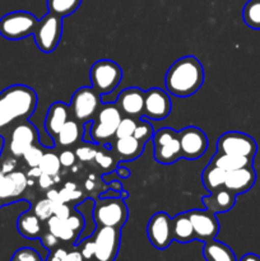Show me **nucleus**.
<instances>
[{"label": "nucleus", "instance_id": "1", "mask_svg": "<svg viewBox=\"0 0 260 261\" xmlns=\"http://www.w3.org/2000/svg\"><path fill=\"white\" fill-rule=\"evenodd\" d=\"M36 106L37 94L24 84H14L0 92V135L18 122L30 119Z\"/></svg>", "mask_w": 260, "mask_h": 261}, {"label": "nucleus", "instance_id": "2", "mask_svg": "<svg viewBox=\"0 0 260 261\" xmlns=\"http://www.w3.org/2000/svg\"><path fill=\"white\" fill-rule=\"evenodd\" d=\"M204 82V69L195 56H184L168 68L165 87L176 97H189L199 91Z\"/></svg>", "mask_w": 260, "mask_h": 261}, {"label": "nucleus", "instance_id": "3", "mask_svg": "<svg viewBox=\"0 0 260 261\" xmlns=\"http://www.w3.org/2000/svg\"><path fill=\"white\" fill-rule=\"evenodd\" d=\"M127 206L121 198H99L94 201L93 219L97 227H114L121 229L126 223Z\"/></svg>", "mask_w": 260, "mask_h": 261}, {"label": "nucleus", "instance_id": "4", "mask_svg": "<svg viewBox=\"0 0 260 261\" xmlns=\"http://www.w3.org/2000/svg\"><path fill=\"white\" fill-rule=\"evenodd\" d=\"M121 119L122 115L117 105H106L99 107L92 121V142L102 145L111 142L116 135V129Z\"/></svg>", "mask_w": 260, "mask_h": 261}, {"label": "nucleus", "instance_id": "5", "mask_svg": "<svg viewBox=\"0 0 260 261\" xmlns=\"http://www.w3.org/2000/svg\"><path fill=\"white\" fill-rule=\"evenodd\" d=\"M38 19L30 12L18 10L5 14L0 19V35L9 41H19L33 35Z\"/></svg>", "mask_w": 260, "mask_h": 261}, {"label": "nucleus", "instance_id": "6", "mask_svg": "<svg viewBox=\"0 0 260 261\" xmlns=\"http://www.w3.org/2000/svg\"><path fill=\"white\" fill-rule=\"evenodd\" d=\"M61 35H63V18L47 13L43 15L36 27L35 42L38 50L45 54H50L58 47L60 42Z\"/></svg>", "mask_w": 260, "mask_h": 261}, {"label": "nucleus", "instance_id": "7", "mask_svg": "<svg viewBox=\"0 0 260 261\" xmlns=\"http://www.w3.org/2000/svg\"><path fill=\"white\" fill-rule=\"evenodd\" d=\"M92 87L99 96L110 93L120 84L122 70L119 64L112 60H98L92 65L91 73Z\"/></svg>", "mask_w": 260, "mask_h": 261}, {"label": "nucleus", "instance_id": "8", "mask_svg": "<svg viewBox=\"0 0 260 261\" xmlns=\"http://www.w3.org/2000/svg\"><path fill=\"white\" fill-rule=\"evenodd\" d=\"M154 158L161 165H172L181 157L178 133L171 127H162L153 134Z\"/></svg>", "mask_w": 260, "mask_h": 261}, {"label": "nucleus", "instance_id": "9", "mask_svg": "<svg viewBox=\"0 0 260 261\" xmlns=\"http://www.w3.org/2000/svg\"><path fill=\"white\" fill-rule=\"evenodd\" d=\"M94 254L92 261H115L120 249L121 232L114 227H97L92 234Z\"/></svg>", "mask_w": 260, "mask_h": 261}, {"label": "nucleus", "instance_id": "10", "mask_svg": "<svg viewBox=\"0 0 260 261\" xmlns=\"http://www.w3.org/2000/svg\"><path fill=\"white\" fill-rule=\"evenodd\" d=\"M217 152L254 160L257 152V144L250 135L240 132H228L217 140Z\"/></svg>", "mask_w": 260, "mask_h": 261}, {"label": "nucleus", "instance_id": "11", "mask_svg": "<svg viewBox=\"0 0 260 261\" xmlns=\"http://www.w3.org/2000/svg\"><path fill=\"white\" fill-rule=\"evenodd\" d=\"M99 94L93 87H82L74 92L70 101V110L74 120L79 122L91 121L99 109Z\"/></svg>", "mask_w": 260, "mask_h": 261}, {"label": "nucleus", "instance_id": "12", "mask_svg": "<svg viewBox=\"0 0 260 261\" xmlns=\"http://www.w3.org/2000/svg\"><path fill=\"white\" fill-rule=\"evenodd\" d=\"M38 138L40 135L32 122H30L28 120L18 122L10 130L9 140L7 142L10 154L15 158L22 157L28 148L36 144Z\"/></svg>", "mask_w": 260, "mask_h": 261}, {"label": "nucleus", "instance_id": "13", "mask_svg": "<svg viewBox=\"0 0 260 261\" xmlns=\"http://www.w3.org/2000/svg\"><path fill=\"white\" fill-rule=\"evenodd\" d=\"M171 218L165 212L155 213L147 224V236L150 244L157 250L167 249L173 241Z\"/></svg>", "mask_w": 260, "mask_h": 261}, {"label": "nucleus", "instance_id": "14", "mask_svg": "<svg viewBox=\"0 0 260 261\" xmlns=\"http://www.w3.org/2000/svg\"><path fill=\"white\" fill-rule=\"evenodd\" d=\"M181 157L186 160H196L206 152L208 139L203 130L195 126H188L178 132Z\"/></svg>", "mask_w": 260, "mask_h": 261}, {"label": "nucleus", "instance_id": "15", "mask_svg": "<svg viewBox=\"0 0 260 261\" xmlns=\"http://www.w3.org/2000/svg\"><path fill=\"white\" fill-rule=\"evenodd\" d=\"M188 214L193 224L195 240L208 242L216 239L219 232V223L216 214L208 209H193L188 212Z\"/></svg>", "mask_w": 260, "mask_h": 261}, {"label": "nucleus", "instance_id": "16", "mask_svg": "<svg viewBox=\"0 0 260 261\" xmlns=\"http://www.w3.org/2000/svg\"><path fill=\"white\" fill-rule=\"evenodd\" d=\"M28 177L20 171L4 173L0 171V208L7 204L14 203L25 191Z\"/></svg>", "mask_w": 260, "mask_h": 261}, {"label": "nucleus", "instance_id": "17", "mask_svg": "<svg viewBox=\"0 0 260 261\" xmlns=\"http://www.w3.org/2000/svg\"><path fill=\"white\" fill-rule=\"evenodd\" d=\"M172 103L167 92L160 88H150L145 92L143 115L153 121H161L170 115Z\"/></svg>", "mask_w": 260, "mask_h": 261}, {"label": "nucleus", "instance_id": "18", "mask_svg": "<svg viewBox=\"0 0 260 261\" xmlns=\"http://www.w3.org/2000/svg\"><path fill=\"white\" fill-rule=\"evenodd\" d=\"M144 99L145 92L137 87L125 88L117 97V107L121 114L126 115L127 117L139 119L144 112Z\"/></svg>", "mask_w": 260, "mask_h": 261}, {"label": "nucleus", "instance_id": "19", "mask_svg": "<svg viewBox=\"0 0 260 261\" xmlns=\"http://www.w3.org/2000/svg\"><path fill=\"white\" fill-rule=\"evenodd\" d=\"M255 181H256V173L254 167L247 166L227 172L223 188L237 196L240 194L247 193L254 186Z\"/></svg>", "mask_w": 260, "mask_h": 261}, {"label": "nucleus", "instance_id": "20", "mask_svg": "<svg viewBox=\"0 0 260 261\" xmlns=\"http://www.w3.org/2000/svg\"><path fill=\"white\" fill-rule=\"evenodd\" d=\"M69 119H70V106H68L64 102H55L48 107L47 114H46V133L55 138Z\"/></svg>", "mask_w": 260, "mask_h": 261}, {"label": "nucleus", "instance_id": "21", "mask_svg": "<svg viewBox=\"0 0 260 261\" xmlns=\"http://www.w3.org/2000/svg\"><path fill=\"white\" fill-rule=\"evenodd\" d=\"M201 200L205 205V209H208L212 213H227L233 208L235 203H236V195L227 189L221 188L211 193V195L204 196Z\"/></svg>", "mask_w": 260, "mask_h": 261}, {"label": "nucleus", "instance_id": "22", "mask_svg": "<svg viewBox=\"0 0 260 261\" xmlns=\"http://www.w3.org/2000/svg\"><path fill=\"white\" fill-rule=\"evenodd\" d=\"M144 143L138 140L134 135L126 138H120L115 140L114 150L121 161H134L139 157L144 149Z\"/></svg>", "mask_w": 260, "mask_h": 261}, {"label": "nucleus", "instance_id": "23", "mask_svg": "<svg viewBox=\"0 0 260 261\" xmlns=\"http://www.w3.org/2000/svg\"><path fill=\"white\" fill-rule=\"evenodd\" d=\"M171 224H172L173 241H177L180 244H189V242L195 240L193 224H191L190 218H189L188 212L173 217Z\"/></svg>", "mask_w": 260, "mask_h": 261}, {"label": "nucleus", "instance_id": "24", "mask_svg": "<svg viewBox=\"0 0 260 261\" xmlns=\"http://www.w3.org/2000/svg\"><path fill=\"white\" fill-rule=\"evenodd\" d=\"M41 219L33 212H24L18 217L17 229L24 239L35 240L42 234Z\"/></svg>", "mask_w": 260, "mask_h": 261}, {"label": "nucleus", "instance_id": "25", "mask_svg": "<svg viewBox=\"0 0 260 261\" xmlns=\"http://www.w3.org/2000/svg\"><path fill=\"white\" fill-rule=\"evenodd\" d=\"M203 255L206 261H237L231 247L223 242L217 241L216 239L204 242Z\"/></svg>", "mask_w": 260, "mask_h": 261}, {"label": "nucleus", "instance_id": "26", "mask_svg": "<svg viewBox=\"0 0 260 261\" xmlns=\"http://www.w3.org/2000/svg\"><path fill=\"white\" fill-rule=\"evenodd\" d=\"M209 163L222 168L226 172H229V171H235L242 167H247V166H252V158L241 157V155L224 154V153L217 152Z\"/></svg>", "mask_w": 260, "mask_h": 261}, {"label": "nucleus", "instance_id": "27", "mask_svg": "<svg viewBox=\"0 0 260 261\" xmlns=\"http://www.w3.org/2000/svg\"><path fill=\"white\" fill-rule=\"evenodd\" d=\"M46 226H47V231L51 232L55 237H58L59 241L66 242V244H74L78 239V234L69 228L65 219H60L58 217L53 216L46 221Z\"/></svg>", "mask_w": 260, "mask_h": 261}, {"label": "nucleus", "instance_id": "28", "mask_svg": "<svg viewBox=\"0 0 260 261\" xmlns=\"http://www.w3.org/2000/svg\"><path fill=\"white\" fill-rule=\"evenodd\" d=\"M227 172L222 168L217 167V166L209 163L205 168H204L203 173H201V181L203 185L209 193L218 190V189L223 188L224 181H226Z\"/></svg>", "mask_w": 260, "mask_h": 261}, {"label": "nucleus", "instance_id": "29", "mask_svg": "<svg viewBox=\"0 0 260 261\" xmlns=\"http://www.w3.org/2000/svg\"><path fill=\"white\" fill-rule=\"evenodd\" d=\"M79 137H81V127H79L78 121L69 119L55 137L56 144L60 147H70L78 142Z\"/></svg>", "mask_w": 260, "mask_h": 261}, {"label": "nucleus", "instance_id": "30", "mask_svg": "<svg viewBox=\"0 0 260 261\" xmlns=\"http://www.w3.org/2000/svg\"><path fill=\"white\" fill-rule=\"evenodd\" d=\"M48 13L58 15V17H68L73 14L82 4V0H47Z\"/></svg>", "mask_w": 260, "mask_h": 261}, {"label": "nucleus", "instance_id": "31", "mask_svg": "<svg viewBox=\"0 0 260 261\" xmlns=\"http://www.w3.org/2000/svg\"><path fill=\"white\" fill-rule=\"evenodd\" d=\"M242 18L247 27L260 31V0H249L242 9Z\"/></svg>", "mask_w": 260, "mask_h": 261}, {"label": "nucleus", "instance_id": "32", "mask_svg": "<svg viewBox=\"0 0 260 261\" xmlns=\"http://www.w3.org/2000/svg\"><path fill=\"white\" fill-rule=\"evenodd\" d=\"M40 170L42 171V173L50 176H58L59 171H60V161H59V155H56L55 153H43L42 160H41L40 165H38Z\"/></svg>", "mask_w": 260, "mask_h": 261}, {"label": "nucleus", "instance_id": "33", "mask_svg": "<svg viewBox=\"0 0 260 261\" xmlns=\"http://www.w3.org/2000/svg\"><path fill=\"white\" fill-rule=\"evenodd\" d=\"M43 149L41 147H38V145L33 144L32 147L28 148L27 150L24 152V154L22 155L23 160H24L25 165L28 166V167H38V165H40L41 160H42V155H43Z\"/></svg>", "mask_w": 260, "mask_h": 261}, {"label": "nucleus", "instance_id": "34", "mask_svg": "<svg viewBox=\"0 0 260 261\" xmlns=\"http://www.w3.org/2000/svg\"><path fill=\"white\" fill-rule=\"evenodd\" d=\"M153 134H154V130H153V126L150 125V122L145 121V120H139L137 122V127L134 130V137L137 138L138 140H140L142 143H147L148 140L152 139Z\"/></svg>", "mask_w": 260, "mask_h": 261}, {"label": "nucleus", "instance_id": "35", "mask_svg": "<svg viewBox=\"0 0 260 261\" xmlns=\"http://www.w3.org/2000/svg\"><path fill=\"white\" fill-rule=\"evenodd\" d=\"M33 213L38 217L42 222L47 221L50 217L54 216V205L47 198L42 199V200L37 201L33 206Z\"/></svg>", "mask_w": 260, "mask_h": 261}, {"label": "nucleus", "instance_id": "36", "mask_svg": "<svg viewBox=\"0 0 260 261\" xmlns=\"http://www.w3.org/2000/svg\"><path fill=\"white\" fill-rule=\"evenodd\" d=\"M137 120L133 119V117H122L119 126H117L116 129V135H115V138H116V139H120V138L132 137V135L134 134L135 127H137Z\"/></svg>", "mask_w": 260, "mask_h": 261}, {"label": "nucleus", "instance_id": "37", "mask_svg": "<svg viewBox=\"0 0 260 261\" xmlns=\"http://www.w3.org/2000/svg\"><path fill=\"white\" fill-rule=\"evenodd\" d=\"M10 261H42L40 254L31 247H22L13 254Z\"/></svg>", "mask_w": 260, "mask_h": 261}, {"label": "nucleus", "instance_id": "38", "mask_svg": "<svg viewBox=\"0 0 260 261\" xmlns=\"http://www.w3.org/2000/svg\"><path fill=\"white\" fill-rule=\"evenodd\" d=\"M65 222L69 226V228L73 232H75L78 236L82 233V231H83L84 228V224H86L84 223L83 216H82L81 213H73V212H71L70 216L65 219Z\"/></svg>", "mask_w": 260, "mask_h": 261}, {"label": "nucleus", "instance_id": "39", "mask_svg": "<svg viewBox=\"0 0 260 261\" xmlns=\"http://www.w3.org/2000/svg\"><path fill=\"white\" fill-rule=\"evenodd\" d=\"M96 154H97L96 148L89 147V145H83V147H79L75 149L76 158H79V161H83V162L93 161L94 157H96Z\"/></svg>", "mask_w": 260, "mask_h": 261}, {"label": "nucleus", "instance_id": "40", "mask_svg": "<svg viewBox=\"0 0 260 261\" xmlns=\"http://www.w3.org/2000/svg\"><path fill=\"white\" fill-rule=\"evenodd\" d=\"M41 244L43 245V247H45L46 250H48V251H51V250L56 249V247L59 246V239L58 237L54 236L51 232H45V233L41 234Z\"/></svg>", "mask_w": 260, "mask_h": 261}, {"label": "nucleus", "instance_id": "41", "mask_svg": "<svg viewBox=\"0 0 260 261\" xmlns=\"http://www.w3.org/2000/svg\"><path fill=\"white\" fill-rule=\"evenodd\" d=\"M94 160H96L97 165L101 166L102 168H105V170H109V168H112L114 167V158L111 157V155H107L106 153H103L102 150H97V154L96 157H94Z\"/></svg>", "mask_w": 260, "mask_h": 261}, {"label": "nucleus", "instance_id": "42", "mask_svg": "<svg viewBox=\"0 0 260 261\" xmlns=\"http://www.w3.org/2000/svg\"><path fill=\"white\" fill-rule=\"evenodd\" d=\"M59 195H60V200L63 201V203H69V201H73V200H76V199L83 198V193H82V191H78V190L70 191L65 188L61 189V190L59 191Z\"/></svg>", "mask_w": 260, "mask_h": 261}, {"label": "nucleus", "instance_id": "43", "mask_svg": "<svg viewBox=\"0 0 260 261\" xmlns=\"http://www.w3.org/2000/svg\"><path fill=\"white\" fill-rule=\"evenodd\" d=\"M54 205V216L60 219H66L71 214L70 206L68 203H56Z\"/></svg>", "mask_w": 260, "mask_h": 261}, {"label": "nucleus", "instance_id": "44", "mask_svg": "<svg viewBox=\"0 0 260 261\" xmlns=\"http://www.w3.org/2000/svg\"><path fill=\"white\" fill-rule=\"evenodd\" d=\"M59 161H60V165L63 166V167H71V166H74V163H75L76 161V155L75 153L71 152V150H63V152L60 153V155H59Z\"/></svg>", "mask_w": 260, "mask_h": 261}, {"label": "nucleus", "instance_id": "45", "mask_svg": "<svg viewBox=\"0 0 260 261\" xmlns=\"http://www.w3.org/2000/svg\"><path fill=\"white\" fill-rule=\"evenodd\" d=\"M37 180L38 186H40L41 189H43V190H50V189H53V186L56 184L54 176L46 175V173H41V176Z\"/></svg>", "mask_w": 260, "mask_h": 261}, {"label": "nucleus", "instance_id": "46", "mask_svg": "<svg viewBox=\"0 0 260 261\" xmlns=\"http://www.w3.org/2000/svg\"><path fill=\"white\" fill-rule=\"evenodd\" d=\"M68 254V250L64 249V247H56V249L51 250L50 255H48L47 260L46 261H61L64 259V256Z\"/></svg>", "mask_w": 260, "mask_h": 261}, {"label": "nucleus", "instance_id": "47", "mask_svg": "<svg viewBox=\"0 0 260 261\" xmlns=\"http://www.w3.org/2000/svg\"><path fill=\"white\" fill-rule=\"evenodd\" d=\"M61 261H86V259H84L83 255L81 254L78 249H74L68 251V254L64 256V259Z\"/></svg>", "mask_w": 260, "mask_h": 261}, {"label": "nucleus", "instance_id": "48", "mask_svg": "<svg viewBox=\"0 0 260 261\" xmlns=\"http://www.w3.org/2000/svg\"><path fill=\"white\" fill-rule=\"evenodd\" d=\"M15 166H17V162H15V160H12V158H8V160H5L4 162H3L0 171H3V172H4V173L13 172V171H15Z\"/></svg>", "mask_w": 260, "mask_h": 261}, {"label": "nucleus", "instance_id": "49", "mask_svg": "<svg viewBox=\"0 0 260 261\" xmlns=\"http://www.w3.org/2000/svg\"><path fill=\"white\" fill-rule=\"evenodd\" d=\"M46 198H47L48 200H50L53 204L63 203V201L60 200V195H59V191L55 190V189H50V190L47 191V194H46Z\"/></svg>", "mask_w": 260, "mask_h": 261}, {"label": "nucleus", "instance_id": "50", "mask_svg": "<svg viewBox=\"0 0 260 261\" xmlns=\"http://www.w3.org/2000/svg\"><path fill=\"white\" fill-rule=\"evenodd\" d=\"M41 173H42V171L40 170V167H32V168H31V171H28L27 177L38 178L41 176Z\"/></svg>", "mask_w": 260, "mask_h": 261}, {"label": "nucleus", "instance_id": "51", "mask_svg": "<svg viewBox=\"0 0 260 261\" xmlns=\"http://www.w3.org/2000/svg\"><path fill=\"white\" fill-rule=\"evenodd\" d=\"M116 173L122 178H127L130 176V171L125 167H119L116 170Z\"/></svg>", "mask_w": 260, "mask_h": 261}, {"label": "nucleus", "instance_id": "52", "mask_svg": "<svg viewBox=\"0 0 260 261\" xmlns=\"http://www.w3.org/2000/svg\"><path fill=\"white\" fill-rule=\"evenodd\" d=\"M240 261H260V256H257L256 254H246L241 257Z\"/></svg>", "mask_w": 260, "mask_h": 261}, {"label": "nucleus", "instance_id": "53", "mask_svg": "<svg viewBox=\"0 0 260 261\" xmlns=\"http://www.w3.org/2000/svg\"><path fill=\"white\" fill-rule=\"evenodd\" d=\"M110 188L114 189V190H115V191H117V193H121V191H122V186H121V184L117 182V181H114V182L110 184Z\"/></svg>", "mask_w": 260, "mask_h": 261}, {"label": "nucleus", "instance_id": "54", "mask_svg": "<svg viewBox=\"0 0 260 261\" xmlns=\"http://www.w3.org/2000/svg\"><path fill=\"white\" fill-rule=\"evenodd\" d=\"M84 186H86L87 190H92V189L94 188V181H92V177L88 178V180L86 181V184H84Z\"/></svg>", "mask_w": 260, "mask_h": 261}, {"label": "nucleus", "instance_id": "55", "mask_svg": "<svg viewBox=\"0 0 260 261\" xmlns=\"http://www.w3.org/2000/svg\"><path fill=\"white\" fill-rule=\"evenodd\" d=\"M64 188L68 189V190H70V191L76 190V185H75V184H73V182H66L65 185H64Z\"/></svg>", "mask_w": 260, "mask_h": 261}]
</instances>
